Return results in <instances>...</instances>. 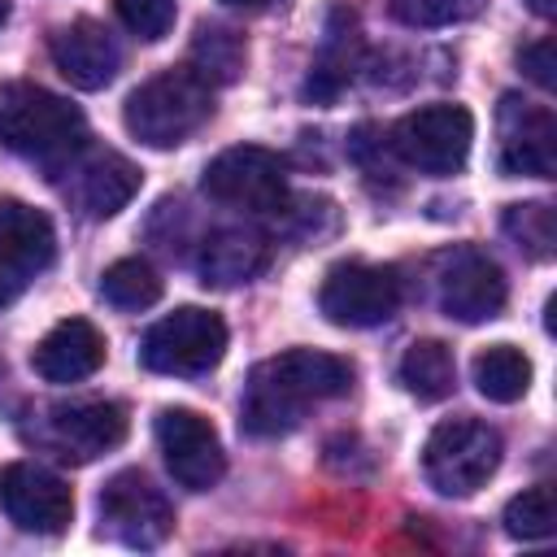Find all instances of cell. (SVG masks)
<instances>
[{
	"instance_id": "cell-1",
	"label": "cell",
	"mask_w": 557,
	"mask_h": 557,
	"mask_svg": "<svg viewBox=\"0 0 557 557\" xmlns=\"http://www.w3.org/2000/svg\"><path fill=\"white\" fill-rule=\"evenodd\" d=\"M352 387V366L335 352L318 348H287L261 361L239 400V426L252 440H274L300 426L305 409L318 400H335Z\"/></svg>"
},
{
	"instance_id": "cell-2",
	"label": "cell",
	"mask_w": 557,
	"mask_h": 557,
	"mask_svg": "<svg viewBox=\"0 0 557 557\" xmlns=\"http://www.w3.org/2000/svg\"><path fill=\"white\" fill-rule=\"evenodd\" d=\"M87 144V117L65 96L39 83H4L0 87V148L13 157L61 170Z\"/></svg>"
},
{
	"instance_id": "cell-3",
	"label": "cell",
	"mask_w": 557,
	"mask_h": 557,
	"mask_svg": "<svg viewBox=\"0 0 557 557\" xmlns=\"http://www.w3.org/2000/svg\"><path fill=\"white\" fill-rule=\"evenodd\" d=\"M213 117V87L191 70L174 65L139 83L122 104V126L148 148H178Z\"/></svg>"
},
{
	"instance_id": "cell-4",
	"label": "cell",
	"mask_w": 557,
	"mask_h": 557,
	"mask_svg": "<svg viewBox=\"0 0 557 557\" xmlns=\"http://www.w3.org/2000/svg\"><path fill=\"white\" fill-rule=\"evenodd\" d=\"M505 440L483 418H444L422 444V474L440 496H474L500 466Z\"/></svg>"
},
{
	"instance_id": "cell-5",
	"label": "cell",
	"mask_w": 557,
	"mask_h": 557,
	"mask_svg": "<svg viewBox=\"0 0 557 557\" xmlns=\"http://www.w3.org/2000/svg\"><path fill=\"white\" fill-rule=\"evenodd\" d=\"M470 144H474V117H470V109L448 104V100L422 104L387 131L392 157H400L409 170L431 174V178L457 174L470 157Z\"/></svg>"
},
{
	"instance_id": "cell-6",
	"label": "cell",
	"mask_w": 557,
	"mask_h": 557,
	"mask_svg": "<svg viewBox=\"0 0 557 557\" xmlns=\"http://www.w3.org/2000/svg\"><path fill=\"white\" fill-rule=\"evenodd\" d=\"M222 352H226V322L200 305H183V309L165 313L139 339L144 370L174 374V379H191V374L213 370L222 361Z\"/></svg>"
},
{
	"instance_id": "cell-7",
	"label": "cell",
	"mask_w": 557,
	"mask_h": 557,
	"mask_svg": "<svg viewBox=\"0 0 557 557\" xmlns=\"http://www.w3.org/2000/svg\"><path fill=\"white\" fill-rule=\"evenodd\" d=\"M200 187L209 200L239 209V213H283L287 196H292L283 157L261 144H235V148L218 152L205 165Z\"/></svg>"
},
{
	"instance_id": "cell-8",
	"label": "cell",
	"mask_w": 557,
	"mask_h": 557,
	"mask_svg": "<svg viewBox=\"0 0 557 557\" xmlns=\"http://www.w3.org/2000/svg\"><path fill=\"white\" fill-rule=\"evenodd\" d=\"M405 300V283L392 265H370V261H339L326 270L318 287V309L335 326H379L387 322Z\"/></svg>"
},
{
	"instance_id": "cell-9",
	"label": "cell",
	"mask_w": 557,
	"mask_h": 557,
	"mask_svg": "<svg viewBox=\"0 0 557 557\" xmlns=\"http://www.w3.org/2000/svg\"><path fill=\"white\" fill-rule=\"evenodd\" d=\"M100 527L126 548H157L174 531V505L144 470H117L100 487Z\"/></svg>"
},
{
	"instance_id": "cell-10",
	"label": "cell",
	"mask_w": 557,
	"mask_h": 557,
	"mask_svg": "<svg viewBox=\"0 0 557 557\" xmlns=\"http://www.w3.org/2000/svg\"><path fill=\"white\" fill-rule=\"evenodd\" d=\"M435 296H440V309L453 318V322H492L505 300H509V278L505 270L496 265V257H487L483 248L466 244V248H453L440 257V270H435Z\"/></svg>"
},
{
	"instance_id": "cell-11",
	"label": "cell",
	"mask_w": 557,
	"mask_h": 557,
	"mask_svg": "<svg viewBox=\"0 0 557 557\" xmlns=\"http://www.w3.org/2000/svg\"><path fill=\"white\" fill-rule=\"evenodd\" d=\"M57 257V231L48 213L26 200L0 196V309L13 305Z\"/></svg>"
},
{
	"instance_id": "cell-12",
	"label": "cell",
	"mask_w": 557,
	"mask_h": 557,
	"mask_svg": "<svg viewBox=\"0 0 557 557\" xmlns=\"http://www.w3.org/2000/svg\"><path fill=\"white\" fill-rule=\"evenodd\" d=\"M157 444H161L165 470L187 492H209L226 474V453L213 422L187 405H170L157 413Z\"/></svg>"
},
{
	"instance_id": "cell-13",
	"label": "cell",
	"mask_w": 557,
	"mask_h": 557,
	"mask_svg": "<svg viewBox=\"0 0 557 557\" xmlns=\"http://www.w3.org/2000/svg\"><path fill=\"white\" fill-rule=\"evenodd\" d=\"M0 509L17 531L61 535L74 518V492L61 474L35 461H9L0 470Z\"/></svg>"
},
{
	"instance_id": "cell-14",
	"label": "cell",
	"mask_w": 557,
	"mask_h": 557,
	"mask_svg": "<svg viewBox=\"0 0 557 557\" xmlns=\"http://www.w3.org/2000/svg\"><path fill=\"white\" fill-rule=\"evenodd\" d=\"M57 174H65L61 191L70 196V205L87 218H113L131 205V196L139 191L144 174L135 161H126L113 148H78Z\"/></svg>"
},
{
	"instance_id": "cell-15",
	"label": "cell",
	"mask_w": 557,
	"mask_h": 557,
	"mask_svg": "<svg viewBox=\"0 0 557 557\" xmlns=\"http://www.w3.org/2000/svg\"><path fill=\"white\" fill-rule=\"evenodd\" d=\"M131 431L126 405L117 400H74V405H52L44 418V448H52L61 461H91L109 448H117Z\"/></svg>"
},
{
	"instance_id": "cell-16",
	"label": "cell",
	"mask_w": 557,
	"mask_h": 557,
	"mask_svg": "<svg viewBox=\"0 0 557 557\" xmlns=\"http://www.w3.org/2000/svg\"><path fill=\"white\" fill-rule=\"evenodd\" d=\"M500 170L513 178H553L557 174V122L544 104L505 96L500 100Z\"/></svg>"
},
{
	"instance_id": "cell-17",
	"label": "cell",
	"mask_w": 557,
	"mask_h": 557,
	"mask_svg": "<svg viewBox=\"0 0 557 557\" xmlns=\"http://www.w3.org/2000/svg\"><path fill=\"white\" fill-rule=\"evenodd\" d=\"M48 57L61 70V78L78 91H100L122 70L117 39L109 35V26H100L91 17H74L65 26H57L52 39H48Z\"/></svg>"
},
{
	"instance_id": "cell-18",
	"label": "cell",
	"mask_w": 557,
	"mask_h": 557,
	"mask_svg": "<svg viewBox=\"0 0 557 557\" xmlns=\"http://www.w3.org/2000/svg\"><path fill=\"white\" fill-rule=\"evenodd\" d=\"M270 265V235L257 226H218L200 239V283L205 287H239L252 283Z\"/></svg>"
},
{
	"instance_id": "cell-19",
	"label": "cell",
	"mask_w": 557,
	"mask_h": 557,
	"mask_svg": "<svg viewBox=\"0 0 557 557\" xmlns=\"http://www.w3.org/2000/svg\"><path fill=\"white\" fill-rule=\"evenodd\" d=\"M30 366L44 383H83L104 366V335L87 318H65L35 344Z\"/></svg>"
},
{
	"instance_id": "cell-20",
	"label": "cell",
	"mask_w": 557,
	"mask_h": 557,
	"mask_svg": "<svg viewBox=\"0 0 557 557\" xmlns=\"http://www.w3.org/2000/svg\"><path fill=\"white\" fill-rule=\"evenodd\" d=\"M400 383L418 400H444L457 387V361L440 339H413L400 357Z\"/></svg>"
},
{
	"instance_id": "cell-21",
	"label": "cell",
	"mask_w": 557,
	"mask_h": 557,
	"mask_svg": "<svg viewBox=\"0 0 557 557\" xmlns=\"http://www.w3.org/2000/svg\"><path fill=\"white\" fill-rule=\"evenodd\" d=\"M470 374H474L479 396H487V400H496V405H513V400H522L527 387H531V361H527V352L513 348V344H492V348H483V352L474 357Z\"/></svg>"
},
{
	"instance_id": "cell-22",
	"label": "cell",
	"mask_w": 557,
	"mask_h": 557,
	"mask_svg": "<svg viewBox=\"0 0 557 557\" xmlns=\"http://www.w3.org/2000/svg\"><path fill=\"white\" fill-rule=\"evenodd\" d=\"M500 231L513 239V248L531 261H548L557 252V218L553 205L544 200H527V205H509L500 218Z\"/></svg>"
},
{
	"instance_id": "cell-23",
	"label": "cell",
	"mask_w": 557,
	"mask_h": 557,
	"mask_svg": "<svg viewBox=\"0 0 557 557\" xmlns=\"http://www.w3.org/2000/svg\"><path fill=\"white\" fill-rule=\"evenodd\" d=\"M100 296L113 309H148L161 300V274L144 257H122L100 274Z\"/></svg>"
},
{
	"instance_id": "cell-24",
	"label": "cell",
	"mask_w": 557,
	"mask_h": 557,
	"mask_svg": "<svg viewBox=\"0 0 557 557\" xmlns=\"http://www.w3.org/2000/svg\"><path fill=\"white\" fill-rule=\"evenodd\" d=\"M191 70L213 83H235L244 74V39L226 26H200L191 39Z\"/></svg>"
},
{
	"instance_id": "cell-25",
	"label": "cell",
	"mask_w": 557,
	"mask_h": 557,
	"mask_svg": "<svg viewBox=\"0 0 557 557\" xmlns=\"http://www.w3.org/2000/svg\"><path fill=\"white\" fill-rule=\"evenodd\" d=\"M505 531L513 540H548L557 531V496L548 483L522 487L509 505H505Z\"/></svg>"
},
{
	"instance_id": "cell-26",
	"label": "cell",
	"mask_w": 557,
	"mask_h": 557,
	"mask_svg": "<svg viewBox=\"0 0 557 557\" xmlns=\"http://www.w3.org/2000/svg\"><path fill=\"white\" fill-rule=\"evenodd\" d=\"M352 61H357V30L348 22V30H326V44H322V57L313 61L309 70V96L318 100H331L348 78H352Z\"/></svg>"
},
{
	"instance_id": "cell-27",
	"label": "cell",
	"mask_w": 557,
	"mask_h": 557,
	"mask_svg": "<svg viewBox=\"0 0 557 557\" xmlns=\"http://www.w3.org/2000/svg\"><path fill=\"white\" fill-rule=\"evenodd\" d=\"M479 4H483V0H392L387 13H392L400 26L435 30V26H453V22L474 17Z\"/></svg>"
},
{
	"instance_id": "cell-28",
	"label": "cell",
	"mask_w": 557,
	"mask_h": 557,
	"mask_svg": "<svg viewBox=\"0 0 557 557\" xmlns=\"http://www.w3.org/2000/svg\"><path fill=\"white\" fill-rule=\"evenodd\" d=\"M113 9L122 17V26L135 39H148V44L165 39L170 26H174V17H178V4L174 0H113Z\"/></svg>"
},
{
	"instance_id": "cell-29",
	"label": "cell",
	"mask_w": 557,
	"mask_h": 557,
	"mask_svg": "<svg viewBox=\"0 0 557 557\" xmlns=\"http://www.w3.org/2000/svg\"><path fill=\"white\" fill-rule=\"evenodd\" d=\"M518 65H522V74H527L535 87H544V91L557 87V65H553V39H548V35L535 39V44H527V48L518 52Z\"/></svg>"
},
{
	"instance_id": "cell-30",
	"label": "cell",
	"mask_w": 557,
	"mask_h": 557,
	"mask_svg": "<svg viewBox=\"0 0 557 557\" xmlns=\"http://www.w3.org/2000/svg\"><path fill=\"white\" fill-rule=\"evenodd\" d=\"M527 4H531L540 17H553V13H557V0H527Z\"/></svg>"
},
{
	"instance_id": "cell-31",
	"label": "cell",
	"mask_w": 557,
	"mask_h": 557,
	"mask_svg": "<svg viewBox=\"0 0 557 557\" xmlns=\"http://www.w3.org/2000/svg\"><path fill=\"white\" fill-rule=\"evenodd\" d=\"M226 9H265V4H274V0H222Z\"/></svg>"
},
{
	"instance_id": "cell-32",
	"label": "cell",
	"mask_w": 557,
	"mask_h": 557,
	"mask_svg": "<svg viewBox=\"0 0 557 557\" xmlns=\"http://www.w3.org/2000/svg\"><path fill=\"white\" fill-rule=\"evenodd\" d=\"M4 17H9V0H0V26H4Z\"/></svg>"
}]
</instances>
